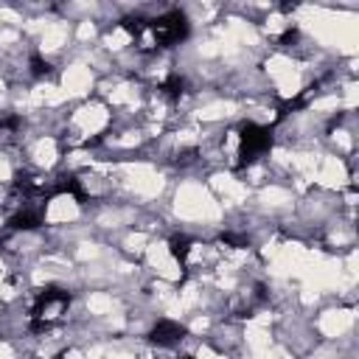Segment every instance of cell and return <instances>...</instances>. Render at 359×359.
<instances>
[{"label":"cell","mask_w":359,"mask_h":359,"mask_svg":"<svg viewBox=\"0 0 359 359\" xmlns=\"http://www.w3.org/2000/svg\"><path fill=\"white\" fill-rule=\"evenodd\" d=\"M160 93H163L168 101H177V98L185 93V79H182V76H177V73H171V76L160 84Z\"/></svg>","instance_id":"obj_6"},{"label":"cell","mask_w":359,"mask_h":359,"mask_svg":"<svg viewBox=\"0 0 359 359\" xmlns=\"http://www.w3.org/2000/svg\"><path fill=\"white\" fill-rule=\"evenodd\" d=\"M67 306H70V294L65 289L50 286L45 292H39V297H36V303L31 309V328L34 331H42V328L53 325L67 311Z\"/></svg>","instance_id":"obj_1"},{"label":"cell","mask_w":359,"mask_h":359,"mask_svg":"<svg viewBox=\"0 0 359 359\" xmlns=\"http://www.w3.org/2000/svg\"><path fill=\"white\" fill-rule=\"evenodd\" d=\"M42 224V208L39 205H28L22 202V208L11 216V227L14 230H34Z\"/></svg>","instance_id":"obj_5"},{"label":"cell","mask_w":359,"mask_h":359,"mask_svg":"<svg viewBox=\"0 0 359 359\" xmlns=\"http://www.w3.org/2000/svg\"><path fill=\"white\" fill-rule=\"evenodd\" d=\"M149 31H151L157 48H168V45H177L188 36V20L182 11H165L149 22Z\"/></svg>","instance_id":"obj_3"},{"label":"cell","mask_w":359,"mask_h":359,"mask_svg":"<svg viewBox=\"0 0 359 359\" xmlns=\"http://www.w3.org/2000/svg\"><path fill=\"white\" fill-rule=\"evenodd\" d=\"M182 337H185V328H182L180 323H174V320H160V323L151 328V334H149V339H151L154 345H160V348H171V345H177Z\"/></svg>","instance_id":"obj_4"},{"label":"cell","mask_w":359,"mask_h":359,"mask_svg":"<svg viewBox=\"0 0 359 359\" xmlns=\"http://www.w3.org/2000/svg\"><path fill=\"white\" fill-rule=\"evenodd\" d=\"M180 359H191V356H180Z\"/></svg>","instance_id":"obj_9"},{"label":"cell","mask_w":359,"mask_h":359,"mask_svg":"<svg viewBox=\"0 0 359 359\" xmlns=\"http://www.w3.org/2000/svg\"><path fill=\"white\" fill-rule=\"evenodd\" d=\"M171 255L182 264L185 258H188V252H191V238H185V236H171Z\"/></svg>","instance_id":"obj_7"},{"label":"cell","mask_w":359,"mask_h":359,"mask_svg":"<svg viewBox=\"0 0 359 359\" xmlns=\"http://www.w3.org/2000/svg\"><path fill=\"white\" fill-rule=\"evenodd\" d=\"M272 146V135L266 126L261 123H244L238 129V149H236V165H250L255 163L261 154H266V149Z\"/></svg>","instance_id":"obj_2"},{"label":"cell","mask_w":359,"mask_h":359,"mask_svg":"<svg viewBox=\"0 0 359 359\" xmlns=\"http://www.w3.org/2000/svg\"><path fill=\"white\" fill-rule=\"evenodd\" d=\"M31 73H34V76H48V73H50V65H48L42 56L34 53V56H31Z\"/></svg>","instance_id":"obj_8"}]
</instances>
